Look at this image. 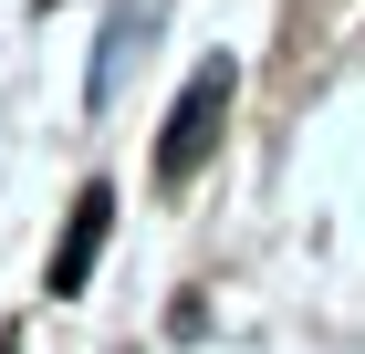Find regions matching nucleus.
I'll return each instance as SVG.
<instances>
[{"label":"nucleus","mask_w":365,"mask_h":354,"mask_svg":"<svg viewBox=\"0 0 365 354\" xmlns=\"http://www.w3.org/2000/svg\"><path fill=\"white\" fill-rule=\"evenodd\" d=\"M220 105H230V53H209L188 73V94H178V115H168V136H157V177H188L198 157H209V146H220Z\"/></svg>","instance_id":"obj_1"},{"label":"nucleus","mask_w":365,"mask_h":354,"mask_svg":"<svg viewBox=\"0 0 365 354\" xmlns=\"http://www.w3.org/2000/svg\"><path fill=\"white\" fill-rule=\"evenodd\" d=\"M105 219H115V198H105V188H84V198H73V229H63V250H53V292H84V271H94V240H105Z\"/></svg>","instance_id":"obj_2"}]
</instances>
